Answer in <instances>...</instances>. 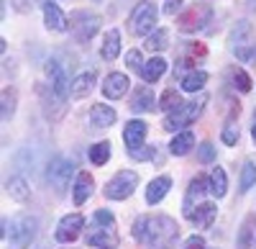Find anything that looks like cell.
I'll list each match as a JSON object with an SVG mask.
<instances>
[{
  "label": "cell",
  "instance_id": "obj_1",
  "mask_svg": "<svg viewBox=\"0 0 256 249\" xmlns=\"http://www.w3.org/2000/svg\"><path fill=\"white\" fill-rule=\"evenodd\" d=\"M180 239V226L169 216H146L141 241L146 249H172Z\"/></svg>",
  "mask_w": 256,
  "mask_h": 249
},
{
  "label": "cell",
  "instance_id": "obj_2",
  "mask_svg": "<svg viewBox=\"0 0 256 249\" xmlns=\"http://www.w3.org/2000/svg\"><path fill=\"white\" fill-rule=\"evenodd\" d=\"M3 236L10 239V244L16 249H26L34 239H36V231H38V221L34 216H18L10 221V231H8V221H3Z\"/></svg>",
  "mask_w": 256,
  "mask_h": 249
},
{
  "label": "cell",
  "instance_id": "obj_3",
  "mask_svg": "<svg viewBox=\"0 0 256 249\" xmlns=\"http://www.w3.org/2000/svg\"><path fill=\"white\" fill-rule=\"evenodd\" d=\"M205 103H208V98L205 95H200L198 100H192V103H182V106L177 108V111H172V113H166L164 116V131H169V134H174L177 129H184V126H190L192 121H195L200 113H202V108H205Z\"/></svg>",
  "mask_w": 256,
  "mask_h": 249
},
{
  "label": "cell",
  "instance_id": "obj_4",
  "mask_svg": "<svg viewBox=\"0 0 256 249\" xmlns=\"http://www.w3.org/2000/svg\"><path fill=\"white\" fill-rule=\"evenodd\" d=\"M156 21H159L156 6L148 3V0H141L128 18V31H131V36H148L152 31H156Z\"/></svg>",
  "mask_w": 256,
  "mask_h": 249
},
{
  "label": "cell",
  "instance_id": "obj_5",
  "mask_svg": "<svg viewBox=\"0 0 256 249\" xmlns=\"http://www.w3.org/2000/svg\"><path fill=\"white\" fill-rule=\"evenodd\" d=\"M210 18H212V6L210 3H195L177 18V29L182 34H195V31H202L210 24Z\"/></svg>",
  "mask_w": 256,
  "mask_h": 249
},
{
  "label": "cell",
  "instance_id": "obj_6",
  "mask_svg": "<svg viewBox=\"0 0 256 249\" xmlns=\"http://www.w3.org/2000/svg\"><path fill=\"white\" fill-rule=\"evenodd\" d=\"M100 16L92 13V11H77L72 13V21H70V26H72V36L77 44H88V41H92V36L100 31Z\"/></svg>",
  "mask_w": 256,
  "mask_h": 249
},
{
  "label": "cell",
  "instance_id": "obj_7",
  "mask_svg": "<svg viewBox=\"0 0 256 249\" xmlns=\"http://www.w3.org/2000/svg\"><path fill=\"white\" fill-rule=\"evenodd\" d=\"M138 185V175L134 170H120L113 175V180L105 182V198L108 200H126L136 190Z\"/></svg>",
  "mask_w": 256,
  "mask_h": 249
},
{
  "label": "cell",
  "instance_id": "obj_8",
  "mask_svg": "<svg viewBox=\"0 0 256 249\" xmlns=\"http://www.w3.org/2000/svg\"><path fill=\"white\" fill-rule=\"evenodd\" d=\"M228 44H230V52L236 54L238 59H244V62L254 57V31H251L248 21H238V24L233 26Z\"/></svg>",
  "mask_w": 256,
  "mask_h": 249
},
{
  "label": "cell",
  "instance_id": "obj_9",
  "mask_svg": "<svg viewBox=\"0 0 256 249\" xmlns=\"http://www.w3.org/2000/svg\"><path fill=\"white\" fill-rule=\"evenodd\" d=\"M72 170H74V162L67 157H54L49 162V170H46V180L56 188V193H64L70 188V180H72Z\"/></svg>",
  "mask_w": 256,
  "mask_h": 249
},
{
  "label": "cell",
  "instance_id": "obj_10",
  "mask_svg": "<svg viewBox=\"0 0 256 249\" xmlns=\"http://www.w3.org/2000/svg\"><path fill=\"white\" fill-rule=\"evenodd\" d=\"M36 88H38V98H41V106H44L46 118L59 121V118L64 116V106H67V100H62V98L54 93L52 85H44V82H38Z\"/></svg>",
  "mask_w": 256,
  "mask_h": 249
},
{
  "label": "cell",
  "instance_id": "obj_11",
  "mask_svg": "<svg viewBox=\"0 0 256 249\" xmlns=\"http://www.w3.org/2000/svg\"><path fill=\"white\" fill-rule=\"evenodd\" d=\"M46 77H49V85L54 88V93L62 100H67L72 95V85H70V80H67V70H64L56 59H49L46 62Z\"/></svg>",
  "mask_w": 256,
  "mask_h": 249
},
{
  "label": "cell",
  "instance_id": "obj_12",
  "mask_svg": "<svg viewBox=\"0 0 256 249\" xmlns=\"http://www.w3.org/2000/svg\"><path fill=\"white\" fill-rule=\"evenodd\" d=\"M41 11H44V26L54 34H64L70 29L67 16L62 13V8L54 3V0H41Z\"/></svg>",
  "mask_w": 256,
  "mask_h": 249
},
{
  "label": "cell",
  "instance_id": "obj_13",
  "mask_svg": "<svg viewBox=\"0 0 256 249\" xmlns=\"http://www.w3.org/2000/svg\"><path fill=\"white\" fill-rule=\"evenodd\" d=\"M82 226H84V218H82L80 213H70V216H64V218L59 221L54 236H56V241H62V244H70V241H74V239L80 236Z\"/></svg>",
  "mask_w": 256,
  "mask_h": 249
},
{
  "label": "cell",
  "instance_id": "obj_14",
  "mask_svg": "<svg viewBox=\"0 0 256 249\" xmlns=\"http://www.w3.org/2000/svg\"><path fill=\"white\" fill-rule=\"evenodd\" d=\"M128 88H131V82H128V77L123 72H110L102 80V95L108 100H120L128 93Z\"/></svg>",
  "mask_w": 256,
  "mask_h": 249
},
{
  "label": "cell",
  "instance_id": "obj_15",
  "mask_svg": "<svg viewBox=\"0 0 256 249\" xmlns=\"http://www.w3.org/2000/svg\"><path fill=\"white\" fill-rule=\"evenodd\" d=\"M216 213H218V208H216V203H200V205H195L184 218L192 223V226H198V229H208V226H212V221H216Z\"/></svg>",
  "mask_w": 256,
  "mask_h": 249
},
{
  "label": "cell",
  "instance_id": "obj_16",
  "mask_svg": "<svg viewBox=\"0 0 256 249\" xmlns=\"http://www.w3.org/2000/svg\"><path fill=\"white\" fill-rule=\"evenodd\" d=\"M90 126L92 129H108V126H113L116 123V118H118V113L110 108V106H105V103H95V106L90 108Z\"/></svg>",
  "mask_w": 256,
  "mask_h": 249
},
{
  "label": "cell",
  "instance_id": "obj_17",
  "mask_svg": "<svg viewBox=\"0 0 256 249\" xmlns=\"http://www.w3.org/2000/svg\"><path fill=\"white\" fill-rule=\"evenodd\" d=\"M146 131H148V126H146L144 121H138V118L128 121V123H126V129H123V141H126V147H128V149L141 147L144 139H146Z\"/></svg>",
  "mask_w": 256,
  "mask_h": 249
},
{
  "label": "cell",
  "instance_id": "obj_18",
  "mask_svg": "<svg viewBox=\"0 0 256 249\" xmlns=\"http://www.w3.org/2000/svg\"><path fill=\"white\" fill-rule=\"evenodd\" d=\"M169 188H172V177H169V175L154 177L152 182H148V188H146V203H148V205L162 203V200H164V195L169 193Z\"/></svg>",
  "mask_w": 256,
  "mask_h": 249
},
{
  "label": "cell",
  "instance_id": "obj_19",
  "mask_svg": "<svg viewBox=\"0 0 256 249\" xmlns=\"http://www.w3.org/2000/svg\"><path fill=\"white\" fill-rule=\"evenodd\" d=\"M205 193H210V188H208V180L205 177H195L190 185H187V195H184V216L192 211V203L195 205H200V200H202V195Z\"/></svg>",
  "mask_w": 256,
  "mask_h": 249
},
{
  "label": "cell",
  "instance_id": "obj_20",
  "mask_svg": "<svg viewBox=\"0 0 256 249\" xmlns=\"http://www.w3.org/2000/svg\"><path fill=\"white\" fill-rule=\"evenodd\" d=\"M92 188H95V180H92V175L82 170V172L77 175V180H74V188H72L74 203H77V205H82L84 200H88V198L92 195Z\"/></svg>",
  "mask_w": 256,
  "mask_h": 249
},
{
  "label": "cell",
  "instance_id": "obj_21",
  "mask_svg": "<svg viewBox=\"0 0 256 249\" xmlns=\"http://www.w3.org/2000/svg\"><path fill=\"white\" fill-rule=\"evenodd\" d=\"M131 111L134 113H148V111H156V98L148 88H138L134 90V100H131Z\"/></svg>",
  "mask_w": 256,
  "mask_h": 249
},
{
  "label": "cell",
  "instance_id": "obj_22",
  "mask_svg": "<svg viewBox=\"0 0 256 249\" xmlns=\"http://www.w3.org/2000/svg\"><path fill=\"white\" fill-rule=\"evenodd\" d=\"M192 147H195V134H192L190 129H182L180 134H174L172 141H169V152H172L174 157H184Z\"/></svg>",
  "mask_w": 256,
  "mask_h": 249
},
{
  "label": "cell",
  "instance_id": "obj_23",
  "mask_svg": "<svg viewBox=\"0 0 256 249\" xmlns=\"http://www.w3.org/2000/svg\"><path fill=\"white\" fill-rule=\"evenodd\" d=\"M120 54V34L118 29H110L108 34L102 36V47H100V57L105 62H113L116 57Z\"/></svg>",
  "mask_w": 256,
  "mask_h": 249
},
{
  "label": "cell",
  "instance_id": "obj_24",
  "mask_svg": "<svg viewBox=\"0 0 256 249\" xmlns=\"http://www.w3.org/2000/svg\"><path fill=\"white\" fill-rule=\"evenodd\" d=\"M88 244L90 246H98V249H116V244H118V236H116V231L113 229H95L92 234H88Z\"/></svg>",
  "mask_w": 256,
  "mask_h": 249
},
{
  "label": "cell",
  "instance_id": "obj_25",
  "mask_svg": "<svg viewBox=\"0 0 256 249\" xmlns=\"http://www.w3.org/2000/svg\"><path fill=\"white\" fill-rule=\"evenodd\" d=\"M205 82H208V72L192 70V72H187V75L180 80V88H182L184 93H200V90L205 88Z\"/></svg>",
  "mask_w": 256,
  "mask_h": 249
},
{
  "label": "cell",
  "instance_id": "obj_26",
  "mask_svg": "<svg viewBox=\"0 0 256 249\" xmlns=\"http://www.w3.org/2000/svg\"><path fill=\"white\" fill-rule=\"evenodd\" d=\"M95 88V72H82L72 80V98H84Z\"/></svg>",
  "mask_w": 256,
  "mask_h": 249
},
{
  "label": "cell",
  "instance_id": "obj_27",
  "mask_svg": "<svg viewBox=\"0 0 256 249\" xmlns=\"http://www.w3.org/2000/svg\"><path fill=\"white\" fill-rule=\"evenodd\" d=\"M256 241V231H254V216H246L241 229H238V239H236V249H254Z\"/></svg>",
  "mask_w": 256,
  "mask_h": 249
},
{
  "label": "cell",
  "instance_id": "obj_28",
  "mask_svg": "<svg viewBox=\"0 0 256 249\" xmlns=\"http://www.w3.org/2000/svg\"><path fill=\"white\" fill-rule=\"evenodd\" d=\"M208 188H210V195L216 198H223L226 190H228V177H226V170L223 167H216L208 177Z\"/></svg>",
  "mask_w": 256,
  "mask_h": 249
},
{
  "label": "cell",
  "instance_id": "obj_29",
  "mask_svg": "<svg viewBox=\"0 0 256 249\" xmlns=\"http://www.w3.org/2000/svg\"><path fill=\"white\" fill-rule=\"evenodd\" d=\"M166 72V62L162 59V57H152L144 65V70H141V77L146 80V82H156V80H162V75Z\"/></svg>",
  "mask_w": 256,
  "mask_h": 249
},
{
  "label": "cell",
  "instance_id": "obj_30",
  "mask_svg": "<svg viewBox=\"0 0 256 249\" xmlns=\"http://www.w3.org/2000/svg\"><path fill=\"white\" fill-rule=\"evenodd\" d=\"M6 190H8V195H10L13 200H18V203H26V200L31 198V190H28V185H26L24 177H10V180L6 182Z\"/></svg>",
  "mask_w": 256,
  "mask_h": 249
},
{
  "label": "cell",
  "instance_id": "obj_31",
  "mask_svg": "<svg viewBox=\"0 0 256 249\" xmlns=\"http://www.w3.org/2000/svg\"><path fill=\"white\" fill-rule=\"evenodd\" d=\"M254 185H256V159H246L244 167H241V182H238V188H241V193H248Z\"/></svg>",
  "mask_w": 256,
  "mask_h": 249
},
{
  "label": "cell",
  "instance_id": "obj_32",
  "mask_svg": "<svg viewBox=\"0 0 256 249\" xmlns=\"http://www.w3.org/2000/svg\"><path fill=\"white\" fill-rule=\"evenodd\" d=\"M180 106H182L180 93H177L174 88H166V90H164V95L159 98V108H162V111H166V113H172V111H177Z\"/></svg>",
  "mask_w": 256,
  "mask_h": 249
},
{
  "label": "cell",
  "instance_id": "obj_33",
  "mask_svg": "<svg viewBox=\"0 0 256 249\" xmlns=\"http://www.w3.org/2000/svg\"><path fill=\"white\" fill-rule=\"evenodd\" d=\"M108 159H110V144H108V141L92 144V147H90V162L100 167V164H105Z\"/></svg>",
  "mask_w": 256,
  "mask_h": 249
},
{
  "label": "cell",
  "instance_id": "obj_34",
  "mask_svg": "<svg viewBox=\"0 0 256 249\" xmlns=\"http://www.w3.org/2000/svg\"><path fill=\"white\" fill-rule=\"evenodd\" d=\"M169 47V31L166 29H156L152 36L146 39V49H152V52H162Z\"/></svg>",
  "mask_w": 256,
  "mask_h": 249
},
{
  "label": "cell",
  "instance_id": "obj_35",
  "mask_svg": "<svg viewBox=\"0 0 256 249\" xmlns=\"http://www.w3.org/2000/svg\"><path fill=\"white\" fill-rule=\"evenodd\" d=\"M16 113V90L13 88H6L3 90V121L8 123Z\"/></svg>",
  "mask_w": 256,
  "mask_h": 249
},
{
  "label": "cell",
  "instance_id": "obj_36",
  "mask_svg": "<svg viewBox=\"0 0 256 249\" xmlns=\"http://www.w3.org/2000/svg\"><path fill=\"white\" fill-rule=\"evenodd\" d=\"M128 157L136 159V162H146V159H154V157H156V149L141 144V147H136V149H128Z\"/></svg>",
  "mask_w": 256,
  "mask_h": 249
},
{
  "label": "cell",
  "instance_id": "obj_37",
  "mask_svg": "<svg viewBox=\"0 0 256 249\" xmlns=\"http://www.w3.org/2000/svg\"><path fill=\"white\" fill-rule=\"evenodd\" d=\"M126 65L131 67V70H136V72L141 75V70H144V65H146V62H144V57H141V52H138V49H131V52L126 54Z\"/></svg>",
  "mask_w": 256,
  "mask_h": 249
},
{
  "label": "cell",
  "instance_id": "obj_38",
  "mask_svg": "<svg viewBox=\"0 0 256 249\" xmlns=\"http://www.w3.org/2000/svg\"><path fill=\"white\" fill-rule=\"evenodd\" d=\"M233 85H236L241 93H248L251 90V77L244 70H236V72H233Z\"/></svg>",
  "mask_w": 256,
  "mask_h": 249
},
{
  "label": "cell",
  "instance_id": "obj_39",
  "mask_svg": "<svg viewBox=\"0 0 256 249\" xmlns=\"http://www.w3.org/2000/svg\"><path fill=\"white\" fill-rule=\"evenodd\" d=\"M198 159L200 162H212V159H216V147H212V144L210 141H202L200 144V147H198Z\"/></svg>",
  "mask_w": 256,
  "mask_h": 249
},
{
  "label": "cell",
  "instance_id": "obj_40",
  "mask_svg": "<svg viewBox=\"0 0 256 249\" xmlns=\"http://www.w3.org/2000/svg\"><path fill=\"white\" fill-rule=\"evenodd\" d=\"M95 223L102 226V229H113L116 221H113V213H110V211H102V208H100V211L95 213Z\"/></svg>",
  "mask_w": 256,
  "mask_h": 249
},
{
  "label": "cell",
  "instance_id": "obj_41",
  "mask_svg": "<svg viewBox=\"0 0 256 249\" xmlns=\"http://www.w3.org/2000/svg\"><path fill=\"white\" fill-rule=\"evenodd\" d=\"M220 139H223V144H228V147H233V144L238 141V129H233V126H226V129H223V134H220Z\"/></svg>",
  "mask_w": 256,
  "mask_h": 249
},
{
  "label": "cell",
  "instance_id": "obj_42",
  "mask_svg": "<svg viewBox=\"0 0 256 249\" xmlns=\"http://www.w3.org/2000/svg\"><path fill=\"white\" fill-rule=\"evenodd\" d=\"M182 249H205V239H202V236H190V239L182 244Z\"/></svg>",
  "mask_w": 256,
  "mask_h": 249
},
{
  "label": "cell",
  "instance_id": "obj_43",
  "mask_svg": "<svg viewBox=\"0 0 256 249\" xmlns=\"http://www.w3.org/2000/svg\"><path fill=\"white\" fill-rule=\"evenodd\" d=\"M182 8V0H164V13L166 16H174Z\"/></svg>",
  "mask_w": 256,
  "mask_h": 249
},
{
  "label": "cell",
  "instance_id": "obj_44",
  "mask_svg": "<svg viewBox=\"0 0 256 249\" xmlns=\"http://www.w3.org/2000/svg\"><path fill=\"white\" fill-rule=\"evenodd\" d=\"M10 3H13V8H16L18 13H28L31 6H34V0H10Z\"/></svg>",
  "mask_w": 256,
  "mask_h": 249
},
{
  "label": "cell",
  "instance_id": "obj_45",
  "mask_svg": "<svg viewBox=\"0 0 256 249\" xmlns=\"http://www.w3.org/2000/svg\"><path fill=\"white\" fill-rule=\"evenodd\" d=\"M144 221H146V216H141V218L134 221V229L131 231H134V239L136 241H141V236H144Z\"/></svg>",
  "mask_w": 256,
  "mask_h": 249
},
{
  "label": "cell",
  "instance_id": "obj_46",
  "mask_svg": "<svg viewBox=\"0 0 256 249\" xmlns=\"http://www.w3.org/2000/svg\"><path fill=\"white\" fill-rule=\"evenodd\" d=\"M251 136H254V141H256V121H254V126H251Z\"/></svg>",
  "mask_w": 256,
  "mask_h": 249
}]
</instances>
